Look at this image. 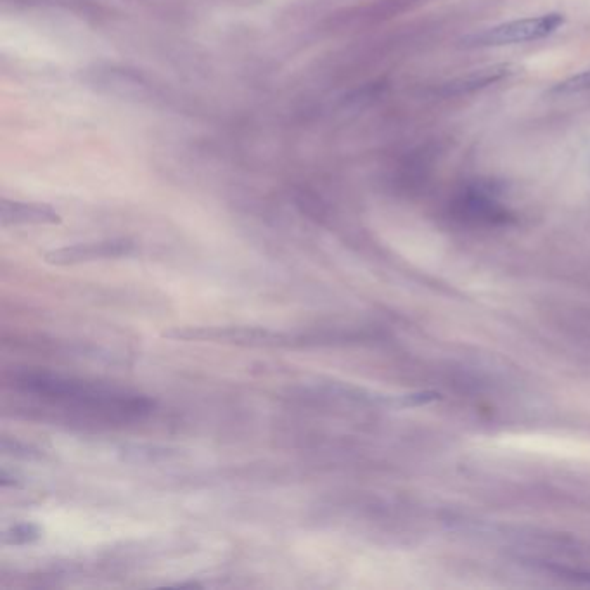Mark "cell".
<instances>
[{
    "instance_id": "cell-5",
    "label": "cell",
    "mask_w": 590,
    "mask_h": 590,
    "mask_svg": "<svg viewBox=\"0 0 590 590\" xmlns=\"http://www.w3.org/2000/svg\"><path fill=\"white\" fill-rule=\"evenodd\" d=\"M42 533L44 530L35 523H20V525L7 528L6 532L2 533V544L4 546H26V544H33V542L42 539Z\"/></svg>"
},
{
    "instance_id": "cell-6",
    "label": "cell",
    "mask_w": 590,
    "mask_h": 590,
    "mask_svg": "<svg viewBox=\"0 0 590 590\" xmlns=\"http://www.w3.org/2000/svg\"><path fill=\"white\" fill-rule=\"evenodd\" d=\"M509 73V66H494L490 70H480L476 73H471L466 78H462L461 84L454 85L462 90L478 89V87H485V85L494 84L497 80L506 77Z\"/></svg>"
},
{
    "instance_id": "cell-7",
    "label": "cell",
    "mask_w": 590,
    "mask_h": 590,
    "mask_svg": "<svg viewBox=\"0 0 590 590\" xmlns=\"http://www.w3.org/2000/svg\"><path fill=\"white\" fill-rule=\"evenodd\" d=\"M590 90V70L582 71L575 77H570L565 82L556 85L552 92L556 94H578V92H585Z\"/></svg>"
},
{
    "instance_id": "cell-1",
    "label": "cell",
    "mask_w": 590,
    "mask_h": 590,
    "mask_svg": "<svg viewBox=\"0 0 590 590\" xmlns=\"http://www.w3.org/2000/svg\"><path fill=\"white\" fill-rule=\"evenodd\" d=\"M165 338L180 341H212L238 347H283L289 345V336L269 329L243 328V326H187L163 333Z\"/></svg>"
},
{
    "instance_id": "cell-4",
    "label": "cell",
    "mask_w": 590,
    "mask_h": 590,
    "mask_svg": "<svg viewBox=\"0 0 590 590\" xmlns=\"http://www.w3.org/2000/svg\"><path fill=\"white\" fill-rule=\"evenodd\" d=\"M0 222L4 227L7 225H54L61 222V217L51 206L2 199Z\"/></svg>"
},
{
    "instance_id": "cell-3",
    "label": "cell",
    "mask_w": 590,
    "mask_h": 590,
    "mask_svg": "<svg viewBox=\"0 0 590 590\" xmlns=\"http://www.w3.org/2000/svg\"><path fill=\"white\" fill-rule=\"evenodd\" d=\"M135 253V244L129 239H108L97 243L71 244L65 248L47 251L45 262L58 267L78 265V263L101 262V260H118Z\"/></svg>"
},
{
    "instance_id": "cell-2",
    "label": "cell",
    "mask_w": 590,
    "mask_h": 590,
    "mask_svg": "<svg viewBox=\"0 0 590 590\" xmlns=\"http://www.w3.org/2000/svg\"><path fill=\"white\" fill-rule=\"evenodd\" d=\"M565 23L563 14L551 13L537 18L509 21L504 25L488 28L485 32L469 37V45L478 47H497V45L523 44L532 40L544 39L556 32Z\"/></svg>"
},
{
    "instance_id": "cell-8",
    "label": "cell",
    "mask_w": 590,
    "mask_h": 590,
    "mask_svg": "<svg viewBox=\"0 0 590 590\" xmlns=\"http://www.w3.org/2000/svg\"><path fill=\"white\" fill-rule=\"evenodd\" d=\"M566 575H570V577L575 578V580H582V582L590 584V571H568Z\"/></svg>"
}]
</instances>
